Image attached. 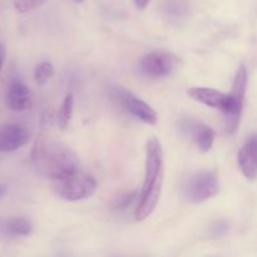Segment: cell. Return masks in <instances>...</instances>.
Returning <instances> with one entry per match:
<instances>
[{"label":"cell","mask_w":257,"mask_h":257,"mask_svg":"<svg viewBox=\"0 0 257 257\" xmlns=\"http://www.w3.org/2000/svg\"><path fill=\"white\" fill-rule=\"evenodd\" d=\"M246 87H247V70L245 65H241L235 75L231 93L228 94L207 87H192L188 89L187 93L196 102H200L215 109H220L225 114L226 131L230 135H235L240 125Z\"/></svg>","instance_id":"obj_1"},{"label":"cell","mask_w":257,"mask_h":257,"mask_svg":"<svg viewBox=\"0 0 257 257\" xmlns=\"http://www.w3.org/2000/svg\"><path fill=\"white\" fill-rule=\"evenodd\" d=\"M32 160L37 170L52 181L79 172V161L68 147L47 136L39 135L32 151Z\"/></svg>","instance_id":"obj_2"},{"label":"cell","mask_w":257,"mask_h":257,"mask_svg":"<svg viewBox=\"0 0 257 257\" xmlns=\"http://www.w3.org/2000/svg\"><path fill=\"white\" fill-rule=\"evenodd\" d=\"M163 177V150L157 138L152 137L146 145V175L145 183L140 193L137 208L135 211L136 221H143L153 212L157 206L162 190Z\"/></svg>","instance_id":"obj_3"},{"label":"cell","mask_w":257,"mask_h":257,"mask_svg":"<svg viewBox=\"0 0 257 257\" xmlns=\"http://www.w3.org/2000/svg\"><path fill=\"white\" fill-rule=\"evenodd\" d=\"M53 187L60 198L75 202L94 195L97 191V181L92 176L85 175L79 171L62 180L53 181Z\"/></svg>","instance_id":"obj_4"},{"label":"cell","mask_w":257,"mask_h":257,"mask_svg":"<svg viewBox=\"0 0 257 257\" xmlns=\"http://www.w3.org/2000/svg\"><path fill=\"white\" fill-rule=\"evenodd\" d=\"M220 192L218 177L212 171L193 173L183 185L185 197L192 203H201L215 197Z\"/></svg>","instance_id":"obj_5"},{"label":"cell","mask_w":257,"mask_h":257,"mask_svg":"<svg viewBox=\"0 0 257 257\" xmlns=\"http://www.w3.org/2000/svg\"><path fill=\"white\" fill-rule=\"evenodd\" d=\"M178 59L167 52H152L140 60V69L146 77L163 78L170 75L177 65Z\"/></svg>","instance_id":"obj_6"},{"label":"cell","mask_w":257,"mask_h":257,"mask_svg":"<svg viewBox=\"0 0 257 257\" xmlns=\"http://www.w3.org/2000/svg\"><path fill=\"white\" fill-rule=\"evenodd\" d=\"M114 97L119 102V104L124 108L127 112L135 115L136 118L141 119L142 122L147 123V124H156L157 123V113L153 110V108L142 99L133 94L130 90L124 89V88H115L113 92Z\"/></svg>","instance_id":"obj_7"},{"label":"cell","mask_w":257,"mask_h":257,"mask_svg":"<svg viewBox=\"0 0 257 257\" xmlns=\"http://www.w3.org/2000/svg\"><path fill=\"white\" fill-rule=\"evenodd\" d=\"M30 140V132L25 125L10 123L0 128V152L10 153L24 147Z\"/></svg>","instance_id":"obj_8"},{"label":"cell","mask_w":257,"mask_h":257,"mask_svg":"<svg viewBox=\"0 0 257 257\" xmlns=\"http://www.w3.org/2000/svg\"><path fill=\"white\" fill-rule=\"evenodd\" d=\"M181 130L193 140L201 152H208L215 142V132L211 127L195 119H185L181 122Z\"/></svg>","instance_id":"obj_9"},{"label":"cell","mask_w":257,"mask_h":257,"mask_svg":"<svg viewBox=\"0 0 257 257\" xmlns=\"http://www.w3.org/2000/svg\"><path fill=\"white\" fill-rule=\"evenodd\" d=\"M7 103L10 109L15 110V112L27 110L32 104L30 89L19 78H14L8 87Z\"/></svg>","instance_id":"obj_10"},{"label":"cell","mask_w":257,"mask_h":257,"mask_svg":"<svg viewBox=\"0 0 257 257\" xmlns=\"http://www.w3.org/2000/svg\"><path fill=\"white\" fill-rule=\"evenodd\" d=\"M238 167L241 172L247 180L253 181L257 178V153L253 145L252 138L247 141L245 145L241 147L237 156Z\"/></svg>","instance_id":"obj_11"},{"label":"cell","mask_w":257,"mask_h":257,"mask_svg":"<svg viewBox=\"0 0 257 257\" xmlns=\"http://www.w3.org/2000/svg\"><path fill=\"white\" fill-rule=\"evenodd\" d=\"M4 230L10 236H28L32 233L33 225L28 218L13 217L4 223Z\"/></svg>","instance_id":"obj_12"},{"label":"cell","mask_w":257,"mask_h":257,"mask_svg":"<svg viewBox=\"0 0 257 257\" xmlns=\"http://www.w3.org/2000/svg\"><path fill=\"white\" fill-rule=\"evenodd\" d=\"M73 107H74V99H73L72 93H68V94H65L64 99H63L62 104L59 107V110H58L57 120L60 130H65L69 124L73 115Z\"/></svg>","instance_id":"obj_13"},{"label":"cell","mask_w":257,"mask_h":257,"mask_svg":"<svg viewBox=\"0 0 257 257\" xmlns=\"http://www.w3.org/2000/svg\"><path fill=\"white\" fill-rule=\"evenodd\" d=\"M188 13V7L182 0H168L163 5V14L171 20H180Z\"/></svg>","instance_id":"obj_14"},{"label":"cell","mask_w":257,"mask_h":257,"mask_svg":"<svg viewBox=\"0 0 257 257\" xmlns=\"http://www.w3.org/2000/svg\"><path fill=\"white\" fill-rule=\"evenodd\" d=\"M54 75V68L49 62H43L38 64L34 69V79L39 85H44Z\"/></svg>","instance_id":"obj_15"},{"label":"cell","mask_w":257,"mask_h":257,"mask_svg":"<svg viewBox=\"0 0 257 257\" xmlns=\"http://www.w3.org/2000/svg\"><path fill=\"white\" fill-rule=\"evenodd\" d=\"M45 0H13L15 10L20 14H27V13L33 12L37 8L44 3Z\"/></svg>","instance_id":"obj_16"},{"label":"cell","mask_w":257,"mask_h":257,"mask_svg":"<svg viewBox=\"0 0 257 257\" xmlns=\"http://www.w3.org/2000/svg\"><path fill=\"white\" fill-rule=\"evenodd\" d=\"M136 198H137V192L135 191V192L127 193V195H124L123 197L118 198L113 206H114V208H125L128 207Z\"/></svg>","instance_id":"obj_17"},{"label":"cell","mask_w":257,"mask_h":257,"mask_svg":"<svg viewBox=\"0 0 257 257\" xmlns=\"http://www.w3.org/2000/svg\"><path fill=\"white\" fill-rule=\"evenodd\" d=\"M227 228H228V226L226 225L225 222H217L213 225L212 233L216 236H221V235H223L226 231H227Z\"/></svg>","instance_id":"obj_18"},{"label":"cell","mask_w":257,"mask_h":257,"mask_svg":"<svg viewBox=\"0 0 257 257\" xmlns=\"http://www.w3.org/2000/svg\"><path fill=\"white\" fill-rule=\"evenodd\" d=\"M5 58H7V49H5V45L0 43V74H2L3 67H4Z\"/></svg>","instance_id":"obj_19"},{"label":"cell","mask_w":257,"mask_h":257,"mask_svg":"<svg viewBox=\"0 0 257 257\" xmlns=\"http://www.w3.org/2000/svg\"><path fill=\"white\" fill-rule=\"evenodd\" d=\"M135 2H136V5H137V8H140V9H145V8L150 4L151 0H135Z\"/></svg>","instance_id":"obj_20"},{"label":"cell","mask_w":257,"mask_h":257,"mask_svg":"<svg viewBox=\"0 0 257 257\" xmlns=\"http://www.w3.org/2000/svg\"><path fill=\"white\" fill-rule=\"evenodd\" d=\"M7 186L5 185H2V183H0V198L3 197V196L5 195V193H7Z\"/></svg>","instance_id":"obj_21"},{"label":"cell","mask_w":257,"mask_h":257,"mask_svg":"<svg viewBox=\"0 0 257 257\" xmlns=\"http://www.w3.org/2000/svg\"><path fill=\"white\" fill-rule=\"evenodd\" d=\"M252 141H253V145H255V150H256V153H257V136L252 137Z\"/></svg>","instance_id":"obj_22"},{"label":"cell","mask_w":257,"mask_h":257,"mask_svg":"<svg viewBox=\"0 0 257 257\" xmlns=\"http://www.w3.org/2000/svg\"><path fill=\"white\" fill-rule=\"evenodd\" d=\"M74 2H75V3H82L83 0H74Z\"/></svg>","instance_id":"obj_23"}]
</instances>
